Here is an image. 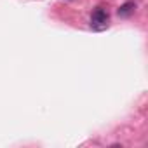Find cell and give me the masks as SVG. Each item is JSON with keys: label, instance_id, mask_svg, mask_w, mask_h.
Masks as SVG:
<instances>
[{"label": "cell", "instance_id": "obj_1", "mask_svg": "<svg viewBox=\"0 0 148 148\" xmlns=\"http://www.w3.org/2000/svg\"><path fill=\"white\" fill-rule=\"evenodd\" d=\"M108 21H110V16L105 9H96L92 12V18H91V26L94 30H105L108 26Z\"/></svg>", "mask_w": 148, "mask_h": 148}, {"label": "cell", "instance_id": "obj_2", "mask_svg": "<svg viewBox=\"0 0 148 148\" xmlns=\"http://www.w3.org/2000/svg\"><path fill=\"white\" fill-rule=\"evenodd\" d=\"M134 9H136V4H134V2H125L124 5L119 7L117 12H119L120 18H127V16H131V14L134 12Z\"/></svg>", "mask_w": 148, "mask_h": 148}]
</instances>
